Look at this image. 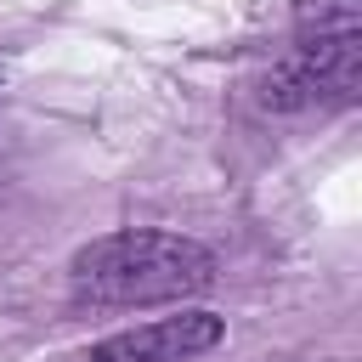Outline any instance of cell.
Here are the masks:
<instances>
[{
	"mask_svg": "<svg viewBox=\"0 0 362 362\" xmlns=\"http://www.w3.org/2000/svg\"><path fill=\"white\" fill-rule=\"evenodd\" d=\"M362 74V28L351 34H311L300 40L272 74H266V107H311V102H345Z\"/></svg>",
	"mask_w": 362,
	"mask_h": 362,
	"instance_id": "obj_2",
	"label": "cell"
},
{
	"mask_svg": "<svg viewBox=\"0 0 362 362\" xmlns=\"http://www.w3.org/2000/svg\"><path fill=\"white\" fill-rule=\"evenodd\" d=\"M68 283H74V300L85 305H170L215 283V255L181 232L124 226V232L90 238L74 255Z\"/></svg>",
	"mask_w": 362,
	"mask_h": 362,
	"instance_id": "obj_1",
	"label": "cell"
},
{
	"mask_svg": "<svg viewBox=\"0 0 362 362\" xmlns=\"http://www.w3.org/2000/svg\"><path fill=\"white\" fill-rule=\"evenodd\" d=\"M221 334H226V322L215 311H175V317H153L141 328L96 339L85 362H187L198 351H215Z\"/></svg>",
	"mask_w": 362,
	"mask_h": 362,
	"instance_id": "obj_3",
	"label": "cell"
},
{
	"mask_svg": "<svg viewBox=\"0 0 362 362\" xmlns=\"http://www.w3.org/2000/svg\"><path fill=\"white\" fill-rule=\"evenodd\" d=\"M356 23H362V0H294L300 40H311V34H351Z\"/></svg>",
	"mask_w": 362,
	"mask_h": 362,
	"instance_id": "obj_4",
	"label": "cell"
}]
</instances>
